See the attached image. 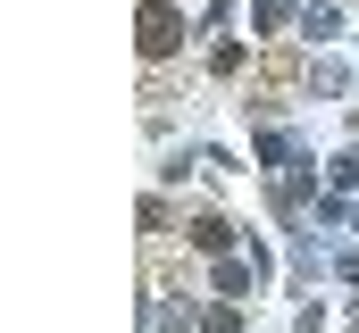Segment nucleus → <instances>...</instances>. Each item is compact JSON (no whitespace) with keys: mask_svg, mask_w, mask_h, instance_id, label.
<instances>
[{"mask_svg":"<svg viewBox=\"0 0 359 333\" xmlns=\"http://www.w3.org/2000/svg\"><path fill=\"white\" fill-rule=\"evenodd\" d=\"M134 34H142V59H168V50L184 42V17L168 8V0H151V8L134 17Z\"/></svg>","mask_w":359,"mask_h":333,"instance_id":"f257e3e1","label":"nucleus"},{"mask_svg":"<svg viewBox=\"0 0 359 333\" xmlns=\"http://www.w3.org/2000/svg\"><path fill=\"white\" fill-rule=\"evenodd\" d=\"M226 242H234V225H226V217H192V250H209V258H217Z\"/></svg>","mask_w":359,"mask_h":333,"instance_id":"f03ea898","label":"nucleus"},{"mask_svg":"<svg viewBox=\"0 0 359 333\" xmlns=\"http://www.w3.org/2000/svg\"><path fill=\"white\" fill-rule=\"evenodd\" d=\"M217 292H226V300H243V292H251V267H243V258H226V267H217Z\"/></svg>","mask_w":359,"mask_h":333,"instance_id":"7ed1b4c3","label":"nucleus"},{"mask_svg":"<svg viewBox=\"0 0 359 333\" xmlns=\"http://www.w3.org/2000/svg\"><path fill=\"white\" fill-rule=\"evenodd\" d=\"M201 333H243V309H226V300H217V309H201Z\"/></svg>","mask_w":359,"mask_h":333,"instance_id":"20e7f679","label":"nucleus"},{"mask_svg":"<svg viewBox=\"0 0 359 333\" xmlns=\"http://www.w3.org/2000/svg\"><path fill=\"white\" fill-rule=\"evenodd\" d=\"M284 8H292V0H259V17H268V25H276V17H284Z\"/></svg>","mask_w":359,"mask_h":333,"instance_id":"39448f33","label":"nucleus"}]
</instances>
